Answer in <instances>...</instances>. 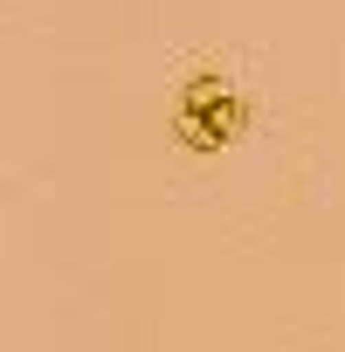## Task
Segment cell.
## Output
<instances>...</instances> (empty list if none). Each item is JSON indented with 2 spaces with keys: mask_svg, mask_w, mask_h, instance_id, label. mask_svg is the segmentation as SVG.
Segmentation results:
<instances>
[{
  "mask_svg": "<svg viewBox=\"0 0 345 352\" xmlns=\"http://www.w3.org/2000/svg\"><path fill=\"white\" fill-rule=\"evenodd\" d=\"M242 124H249V111H242V97H235L221 76H201V83L187 90V104H180V145H194V152L228 145Z\"/></svg>",
  "mask_w": 345,
  "mask_h": 352,
  "instance_id": "1",
  "label": "cell"
}]
</instances>
